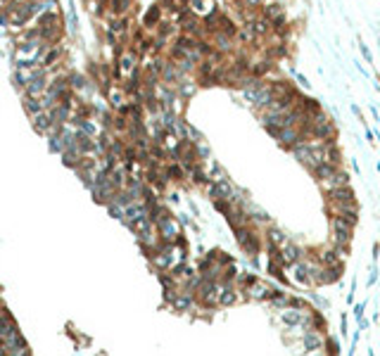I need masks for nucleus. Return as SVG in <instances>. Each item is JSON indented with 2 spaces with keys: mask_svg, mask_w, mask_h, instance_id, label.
I'll return each mask as SVG.
<instances>
[{
  "mask_svg": "<svg viewBox=\"0 0 380 356\" xmlns=\"http://www.w3.org/2000/svg\"><path fill=\"white\" fill-rule=\"evenodd\" d=\"M323 197H326V202H335V204H359L357 193H354L352 185H347V188H337V190L328 193V195H323Z\"/></svg>",
  "mask_w": 380,
  "mask_h": 356,
  "instance_id": "10",
  "label": "nucleus"
},
{
  "mask_svg": "<svg viewBox=\"0 0 380 356\" xmlns=\"http://www.w3.org/2000/svg\"><path fill=\"white\" fill-rule=\"evenodd\" d=\"M264 240H266V247H276V249H278L281 245H285V243H288V235H285L278 226H273V223H271V226L266 228V233H264Z\"/></svg>",
  "mask_w": 380,
  "mask_h": 356,
  "instance_id": "12",
  "label": "nucleus"
},
{
  "mask_svg": "<svg viewBox=\"0 0 380 356\" xmlns=\"http://www.w3.org/2000/svg\"><path fill=\"white\" fill-rule=\"evenodd\" d=\"M188 12L190 15H195V17H200V19H204V17H209L212 12H216L219 10V5H216V0H188Z\"/></svg>",
  "mask_w": 380,
  "mask_h": 356,
  "instance_id": "9",
  "label": "nucleus"
},
{
  "mask_svg": "<svg viewBox=\"0 0 380 356\" xmlns=\"http://www.w3.org/2000/svg\"><path fill=\"white\" fill-rule=\"evenodd\" d=\"M24 110L29 116H36V114H41L43 110V102H41V97H24Z\"/></svg>",
  "mask_w": 380,
  "mask_h": 356,
  "instance_id": "15",
  "label": "nucleus"
},
{
  "mask_svg": "<svg viewBox=\"0 0 380 356\" xmlns=\"http://www.w3.org/2000/svg\"><path fill=\"white\" fill-rule=\"evenodd\" d=\"M326 333L323 330H304L302 333V347L307 354H321L326 347Z\"/></svg>",
  "mask_w": 380,
  "mask_h": 356,
  "instance_id": "7",
  "label": "nucleus"
},
{
  "mask_svg": "<svg viewBox=\"0 0 380 356\" xmlns=\"http://www.w3.org/2000/svg\"><path fill=\"white\" fill-rule=\"evenodd\" d=\"M340 169H342V166H337V164H326V162H323V164L314 166L309 174L314 176V180H323V178L333 176V174H335V171H340Z\"/></svg>",
  "mask_w": 380,
  "mask_h": 356,
  "instance_id": "14",
  "label": "nucleus"
},
{
  "mask_svg": "<svg viewBox=\"0 0 380 356\" xmlns=\"http://www.w3.org/2000/svg\"><path fill=\"white\" fill-rule=\"evenodd\" d=\"M0 15H2V0H0Z\"/></svg>",
  "mask_w": 380,
  "mask_h": 356,
  "instance_id": "20",
  "label": "nucleus"
},
{
  "mask_svg": "<svg viewBox=\"0 0 380 356\" xmlns=\"http://www.w3.org/2000/svg\"><path fill=\"white\" fill-rule=\"evenodd\" d=\"M328 228H330V245L337 247V249L342 252V257L347 259L349 247L354 243V228H357V226L342 221V219H337V216H328Z\"/></svg>",
  "mask_w": 380,
  "mask_h": 356,
  "instance_id": "1",
  "label": "nucleus"
},
{
  "mask_svg": "<svg viewBox=\"0 0 380 356\" xmlns=\"http://www.w3.org/2000/svg\"><path fill=\"white\" fill-rule=\"evenodd\" d=\"M48 83H50V76L45 74L41 79H33L24 86V97H43L45 90H48Z\"/></svg>",
  "mask_w": 380,
  "mask_h": 356,
  "instance_id": "11",
  "label": "nucleus"
},
{
  "mask_svg": "<svg viewBox=\"0 0 380 356\" xmlns=\"http://www.w3.org/2000/svg\"><path fill=\"white\" fill-rule=\"evenodd\" d=\"M352 114H357L359 121H361V124H366V119H363V114H361V110H359V105H354V102H352Z\"/></svg>",
  "mask_w": 380,
  "mask_h": 356,
  "instance_id": "19",
  "label": "nucleus"
},
{
  "mask_svg": "<svg viewBox=\"0 0 380 356\" xmlns=\"http://www.w3.org/2000/svg\"><path fill=\"white\" fill-rule=\"evenodd\" d=\"M278 254H281V261H283V266L285 268L292 266V264H297L299 259H304V249L297 245L295 240H290V238H288L285 245L278 247Z\"/></svg>",
  "mask_w": 380,
  "mask_h": 356,
  "instance_id": "8",
  "label": "nucleus"
},
{
  "mask_svg": "<svg viewBox=\"0 0 380 356\" xmlns=\"http://www.w3.org/2000/svg\"><path fill=\"white\" fill-rule=\"evenodd\" d=\"M259 12H262V17H266L268 22H271L273 29L290 24V17H288V0H266Z\"/></svg>",
  "mask_w": 380,
  "mask_h": 356,
  "instance_id": "3",
  "label": "nucleus"
},
{
  "mask_svg": "<svg viewBox=\"0 0 380 356\" xmlns=\"http://www.w3.org/2000/svg\"><path fill=\"white\" fill-rule=\"evenodd\" d=\"M316 185H318V190L323 193V195H328V193H333L337 188H347V185H352V176L345 171V169H340L335 171L333 176L323 178V180H316Z\"/></svg>",
  "mask_w": 380,
  "mask_h": 356,
  "instance_id": "6",
  "label": "nucleus"
},
{
  "mask_svg": "<svg viewBox=\"0 0 380 356\" xmlns=\"http://www.w3.org/2000/svg\"><path fill=\"white\" fill-rule=\"evenodd\" d=\"M240 292H243V297L249 299V302H268L271 294L276 292V288H273L268 280H262L259 275H254V280H252L249 285H245Z\"/></svg>",
  "mask_w": 380,
  "mask_h": 356,
  "instance_id": "4",
  "label": "nucleus"
},
{
  "mask_svg": "<svg viewBox=\"0 0 380 356\" xmlns=\"http://www.w3.org/2000/svg\"><path fill=\"white\" fill-rule=\"evenodd\" d=\"M271 138L278 143V147H283V150H288V152H290L295 145H299V143H304V140H307L304 133H302L297 126H290V129H278L276 133H271Z\"/></svg>",
  "mask_w": 380,
  "mask_h": 356,
  "instance_id": "5",
  "label": "nucleus"
},
{
  "mask_svg": "<svg viewBox=\"0 0 380 356\" xmlns=\"http://www.w3.org/2000/svg\"><path fill=\"white\" fill-rule=\"evenodd\" d=\"M292 302V294H288V292H283V290L276 288V292L271 294V299H268V304L273 307V309H278V311H283V309H288Z\"/></svg>",
  "mask_w": 380,
  "mask_h": 356,
  "instance_id": "13",
  "label": "nucleus"
},
{
  "mask_svg": "<svg viewBox=\"0 0 380 356\" xmlns=\"http://www.w3.org/2000/svg\"><path fill=\"white\" fill-rule=\"evenodd\" d=\"M240 2H243V7H245V10L259 12V10H262V5H264L266 0H240Z\"/></svg>",
  "mask_w": 380,
  "mask_h": 356,
  "instance_id": "17",
  "label": "nucleus"
},
{
  "mask_svg": "<svg viewBox=\"0 0 380 356\" xmlns=\"http://www.w3.org/2000/svg\"><path fill=\"white\" fill-rule=\"evenodd\" d=\"M292 76H295V81H297L299 90H309V88H312V83H309V79H307L304 74H299V71H292Z\"/></svg>",
  "mask_w": 380,
  "mask_h": 356,
  "instance_id": "16",
  "label": "nucleus"
},
{
  "mask_svg": "<svg viewBox=\"0 0 380 356\" xmlns=\"http://www.w3.org/2000/svg\"><path fill=\"white\" fill-rule=\"evenodd\" d=\"M233 233H235V240H238L240 249H243L245 254H249V257H257V254L264 249V235H262L252 223L233 228Z\"/></svg>",
  "mask_w": 380,
  "mask_h": 356,
  "instance_id": "2",
  "label": "nucleus"
},
{
  "mask_svg": "<svg viewBox=\"0 0 380 356\" xmlns=\"http://www.w3.org/2000/svg\"><path fill=\"white\" fill-rule=\"evenodd\" d=\"M359 50H361V55H363V60H366V65H373V55H371V50H368V45L363 43L361 38H359Z\"/></svg>",
  "mask_w": 380,
  "mask_h": 356,
  "instance_id": "18",
  "label": "nucleus"
}]
</instances>
